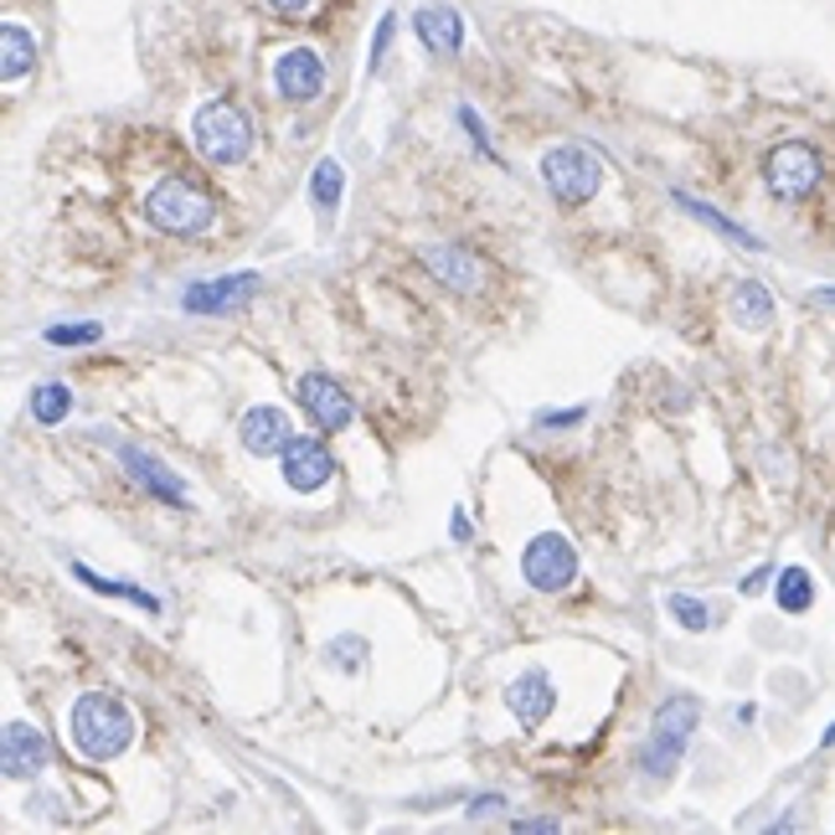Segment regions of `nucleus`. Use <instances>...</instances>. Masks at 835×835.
<instances>
[{"mask_svg": "<svg viewBox=\"0 0 835 835\" xmlns=\"http://www.w3.org/2000/svg\"><path fill=\"white\" fill-rule=\"evenodd\" d=\"M129 737H135V716H129L124 701L103 697V691L78 697V707H72V743H78L83 758L109 764V758H120L129 748Z\"/></svg>", "mask_w": 835, "mask_h": 835, "instance_id": "f257e3e1", "label": "nucleus"}, {"mask_svg": "<svg viewBox=\"0 0 835 835\" xmlns=\"http://www.w3.org/2000/svg\"><path fill=\"white\" fill-rule=\"evenodd\" d=\"M697 722H701V707L691 697H670V701L655 707L645 758H640L650 785H665V779L676 774V764L686 758V743H691V733H697Z\"/></svg>", "mask_w": 835, "mask_h": 835, "instance_id": "f03ea898", "label": "nucleus"}, {"mask_svg": "<svg viewBox=\"0 0 835 835\" xmlns=\"http://www.w3.org/2000/svg\"><path fill=\"white\" fill-rule=\"evenodd\" d=\"M145 212H150V227H160V233L196 238V233H206V227H212V217H217V202H212V196H206V187H196L191 176H166V181L150 191Z\"/></svg>", "mask_w": 835, "mask_h": 835, "instance_id": "7ed1b4c3", "label": "nucleus"}, {"mask_svg": "<svg viewBox=\"0 0 835 835\" xmlns=\"http://www.w3.org/2000/svg\"><path fill=\"white\" fill-rule=\"evenodd\" d=\"M191 139H196V150L212 160V166H238V160H248V150H253V120L242 114L238 103H206V109H196V120H191Z\"/></svg>", "mask_w": 835, "mask_h": 835, "instance_id": "20e7f679", "label": "nucleus"}, {"mask_svg": "<svg viewBox=\"0 0 835 835\" xmlns=\"http://www.w3.org/2000/svg\"><path fill=\"white\" fill-rule=\"evenodd\" d=\"M542 181L557 202H588L603 187V166L594 160V150L583 145H552L542 155Z\"/></svg>", "mask_w": 835, "mask_h": 835, "instance_id": "39448f33", "label": "nucleus"}, {"mask_svg": "<svg viewBox=\"0 0 835 835\" xmlns=\"http://www.w3.org/2000/svg\"><path fill=\"white\" fill-rule=\"evenodd\" d=\"M521 573L537 594H563L567 583L578 578V552L573 542H563L557 531H542V537H531L527 552H521Z\"/></svg>", "mask_w": 835, "mask_h": 835, "instance_id": "423d86ee", "label": "nucleus"}, {"mask_svg": "<svg viewBox=\"0 0 835 835\" xmlns=\"http://www.w3.org/2000/svg\"><path fill=\"white\" fill-rule=\"evenodd\" d=\"M764 176H768V191H774V196L800 202V196H810V191L820 187V150L804 145V139H789V145H779V150L768 155Z\"/></svg>", "mask_w": 835, "mask_h": 835, "instance_id": "0eeeda50", "label": "nucleus"}, {"mask_svg": "<svg viewBox=\"0 0 835 835\" xmlns=\"http://www.w3.org/2000/svg\"><path fill=\"white\" fill-rule=\"evenodd\" d=\"M300 403H305V413L315 418V428L320 433H341L346 424H351V397H346V387L336 382V376H325V372H305L300 376Z\"/></svg>", "mask_w": 835, "mask_h": 835, "instance_id": "6e6552de", "label": "nucleus"}, {"mask_svg": "<svg viewBox=\"0 0 835 835\" xmlns=\"http://www.w3.org/2000/svg\"><path fill=\"white\" fill-rule=\"evenodd\" d=\"M273 83L290 103H309L325 93V57L315 47H290L273 63Z\"/></svg>", "mask_w": 835, "mask_h": 835, "instance_id": "1a4fd4ad", "label": "nucleus"}, {"mask_svg": "<svg viewBox=\"0 0 835 835\" xmlns=\"http://www.w3.org/2000/svg\"><path fill=\"white\" fill-rule=\"evenodd\" d=\"M330 475H336V460H330V449H325L320 439L294 433V439L284 443V479H290V490L315 495Z\"/></svg>", "mask_w": 835, "mask_h": 835, "instance_id": "9d476101", "label": "nucleus"}, {"mask_svg": "<svg viewBox=\"0 0 835 835\" xmlns=\"http://www.w3.org/2000/svg\"><path fill=\"white\" fill-rule=\"evenodd\" d=\"M47 737L36 733L32 722H5V733H0V764L11 779H36L42 768H47Z\"/></svg>", "mask_w": 835, "mask_h": 835, "instance_id": "9b49d317", "label": "nucleus"}, {"mask_svg": "<svg viewBox=\"0 0 835 835\" xmlns=\"http://www.w3.org/2000/svg\"><path fill=\"white\" fill-rule=\"evenodd\" d=\"M418 258H424L428 269H433V279H443L449 290H460V294H479V290H485V263H479L475 253L454 248V242H428Z\"/></svg>", "mask_w": 835, "mask_h": 835, "instance_id": "f8f14e48", "label": "nucleus"}, {"mask_svg": "<svg viewBox=\"0 0 835 835\" xmlns=\"http://www.w3.org/2000/svg\"><path fill=\"white\" fill-rule=\"evenodd\" d=\"M258 273H227V279H206V284H191L187 294H181V309H191V315H222V309H233L242 305L248 294H258Z\"/></svg>", "mask_w": 835, "mask_h": 835, "instance_id": "ddd939ff", "label": "nucleus"}, {"mask_svg": "<svg viewBox=\"0 0 835 835\" xmlns=\"http://www.w3.org/2000/svg\"><path fill=\"white\" fill-rule=\"evenodd\" d=\"M506 707L516 712L521 727H542L552 707H557V691H552V676L546 670H521L511 686H506Z\"/></svg>", "mask_w": 835, "mask_h": 835, "instance_id": "4468645a", "label": "nucleus"}, {"mask_svg": "<svg viewBox=\"0 0 835 835\" xmlns=\"http://www.w3.org/2000/svg\"><path fill=\"white\" fill-rule=\"evenodd\" d=\"M238 439L248 454H284V443H290L294 433H290V418L279 408H248L238 424Z\"/></svg>", "mask_w": 835, "mask_h": 835, "instance_id": "2eb2a0df", "label": "nucleus"}, {"mask_svg": "<svg viewBox=\"0 0 835 835\" xmlns=\"http://www.w3.org/2000/svg\"><path fill=\"white\" fill-rule=\"evenodd\" d=\"M120 460H124V470L145 485L150 495H160V500H171V506H187V485L166 470V464L155 460V454H145V449H135V443H124L120 449Z\"/></svg>", "mask_w": 835, "mask_h": 835, "instance_id": "dca6fc26", "label": "nucleus"}, {"mask_svg": "<svg viewBox=\"0 0 835 835\" xmlns=\"http://www.w3.org/2000/svg\"><path fill=\"white\" fill-rule=\"evenodd\" d=\"M413 32L424 42L428 52H443V57H454L464 47V21L460 11H449V5H424L418 16H413Z\"/></svg>", "mask_w": 835, "mask_h": 835, "instance_id": "f3484780", "label": "nucleus"}, {"mask_svg": "<svg viewBox=\"0 0 835 835\" xmlns=\"http://www.w3.org/2000/svg\"><path fill=\"white\" fill-rule=\"evenodd\" d=\"M0 47H5V57H0V72H5V83H21V78L32 72V63H36L32 32H26L21 21H5V26H0Z\"/></svg>", "mask_w": 835, "mask_h": 835, "instance_id": "a211bd4d", "label": "nucleus"}, {"mask_svg": "<svg viewBox=\"0 0 835 835\" xmlns=\"http://www.w3.org/2000/svg\"><path fill=\"white\" fill-rule=\"evenodd\" d=\"M733 320L737 325H748V330H764L768 320H774V294L764 290V284H737L733 290Z\"/></svg>", "mask_w": 835, "mask_h": 835, "instance_id": "6ab92c4d", "label": "nucleus"}, {"mask_svg": "<svg viewBox=\"0 0 835 835\" xmlns=\"http://www.w3.org/2000/svg\"><path fill=\"white\" fill-rule=\"evenodd\" d=\"M78 573V583H88L93 594H103V598H124V603H135V609H150V614H160V598L155 594H145V588H135V583H120V578H99L93 567H72Z\"/></svg>", "mask_w": 835, "mask_h": 835, "instance_id": "aec40b11", "label": "nucleus"}, {"mask_svg": "<svg viewBox=\"0 0 835 835\" xmlns=\"http://www.w3.org/2000/svg\"><path fill=\"white\" fill-rule=\"evenodd\" d=\"M779 609H785V614H804V609H810V603H815V583H810V573H804V567H785V573H779Z\"/></svg>", "mask_w": 835, "mask_h": 835, "instance_id": "412c9836", "label": "nucleus"}, {"mask_svg": "<svg viewBox=\"0 0 835 835\" xmlns=\"http://www.w3.org/2000/svg\"><path fill=\"white\" fill-rule=\"evenodd\" d=\"M341 191H346V176L341 166L325 155L320 166H315V176H309V202L320 206V212H336V202H341Z\"/></svg>", "mask_w": 835, "mask_h": 835, "instance_id": "4be33fe9", "label": "nucleus"}, {"mask_svg": "<svg viewBox=\"0 0 835 835\" xmlns=\"http://www.w3.org/2000/svg\"><path fill=\"white\" fill-rule=\"evenodd\" d=\"M68 413H72V393L63 387V382H42V387L32 393V418L36 424L52 428V424H63Z\"/></svg>", "mask_w": 835, "mask_h": 835, "instance_id": "5701e85b", "label": "nucleus"}, {"mask_svg": "<svg viewBox=\"0 0 835 835\" xmlns=\"http://www.w3.org/2000/svg\"><path fill=\"white\" fill-rule=\"evenodd\" d=\"M681 206H686V212H691V217H701V222H707V227H716V233H722V238L743 242V248H753V253H758V248H764V242L753 238V233H743V227H737V222H727V217H722V212H712V206H701V202H686V196H681Z\"/></svg>", "mask_w": 835, "mask_h": 835, "instance_id": "b1692460", "label": "nucleus"}, {"mask_svg": "<svg viewBox=\"0 0 835 835\" xmlns=\"http://www.w3.org/2000/svg\"><path fill=\"white\" fill-rule=\"evenodd\" d=\"M325 661L336 665V670H346V676H357L361 661H366V640H361V634H341V640H330Z\"/></svg>", "mask_w": 835, "mask_h": 835, "instance_id": "393cba45", "label": "nucleus"}, {"mask_svg": "<svg viewBox=\"0 0 835 835\" xmlns=\"http://www.w3.org/2000/svg\"><path fill=\"white\" fill-rule=\"evenodd\" d=\"M670 619H676V624H686L691 634H701L707 624H712V614L701 609V598H686V594L670 598Z\"/></svg>", "mask_w": 835, "mask_h": 835, "instance_id": "a878e982", "label": "nucleus"}, {"mask_svg": "<svg viewBox=\"0 0 835 835\" xmlns=\"http://www.w3.org/2000/svg\"><path fill=\"white\" fill-rule=\"evenodd\" d=\"M47 341L52 346H93V341H103V325H52L47 330Z\"/></svg>", "mask_w": 835, "mask_h": 835, "instance_id": "bb28decb", "label": "nucleus"}, {"mask_svg": "<svg viewBox=\"0 0 835 835\" xmlns=\"http://www.w3.org/2000/svg\"><path fill=\"white\" fill-rule=\"evenodd\" d=\"M273 11H279V16H290V21H305L309 11H315V5H320V0H269Z\"/></svg>", "mask_w": 835, "mask_h": 835, "instance_id": "cd10ccee", "label": "nucleus"}, {"mask_svg": "<svg viewBox=\"0 0 835 835\" xmlns=\"http://www.w3.org/2000/svg\"><path fill=\"white\" fill-rule=\"evenodd\" d=\"M393 26H397V16H382V26H376V42H372V68L382 63V52H387V42H393Z\"/></svg>", "mask_w": 835, "mask_h": 835, "instance_id": "c85d7f7f", "label": "nucleus"}, {"mask_svg": "<svg viewBox=\"0 0 835 835\" xmlns=\"http://www.w3.org/2000/svg\"><path fill=\"white\" fill-rule=\"evenodd\" d=\"M460 124H464V129H470V135H475V145H479V150H485V155H495V150H490V135H485V124H479L475 114H470V109H460Z\"/></svg>", "mask_w": 835, "mask_h": 835, "instance_id": "c756f323", "label": "nucleus"}, {"mask_svg": "<svg viewBox=\"0 0 835 835\" xmlns=\"http://www.w3.org/2000/svg\"><path fill=\"white\" fill-rule=\"evenodd\" d=\"M500 804H506V800H500V794H485V800H475V804H470V815H495V810H500Z\"/></svg>", "mask_w": 835, "mask_h": 835, "instance_id": "7c9ffc66", "label": "nucleus"}, {"mask_svg": "<svg viewBox=\"0 0 835 835\" xmlns=\"http://www.w3.org/2000/svg\"><path fill=\"white\" fill-rule=\"evenodd\" d=\"M516 831H557L552 820H516Z\"/></svg>", "mask_w": 835, "mask_h": 835, "instance_id": "2f4dec72", "label": "nucleus"}, {"mask_svg": "<svg viewBox=\"0 0 835 835\" xmlns=\"http://www.w3.org/2000/svg\"><path fill=\"white\" fill-rule=\"evenodd\" d=\"M764 583H768V567H758V573H748V583H743V588H748V594H758Z\"/></svg>", "mask_w": 835, "mask_h": 835, "instance_id": "473e14b6", "label": "nucleus"}, {"mask_svg": "<svg viewBox=\"0 0 835 835\" xmlns=\"http://www.w3.org/2000/svg\"><path fill=\"white\" fill-rule=\"evenodd\" d=\"M810 305H831L835 309V290H815L810 294Z\"/></svg>", "mask_w": 835, "mask_h": 835, "instance_id": "72a5a7b5", "label": "nucleus"}, {"mask_svg": "<svg viewBox=\"0 0 835 835\" xmlns=\"http://www.w3.org/2000/svg\"><path fill=\"white\" fill-rule=\"evenodd\" d=\"M820 743H825V748H835V722L825 727V737H820Z\"/></svg>", "mask_w": 835, "mask_h": 835, "instance_id": "f704fd0d", "label": "nucleus"}]
</instances>
